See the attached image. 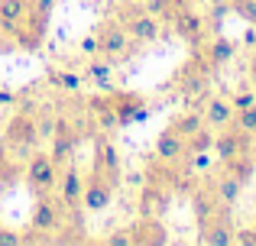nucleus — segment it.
<instances>
[{"mask_svg": "<svg viewBox=\"0 0 256 246\" xmlns=\"http://www.w3.org/2000/svg\"><path fill=\"white\" fill-rule=\"evenodd\" d=\"M172 208V185L159 182V178H150L140 195V214L143 217H166Z\"/></svg>", "mask_w": 256, "mask_h": 246, "instance_id": "0eeeda50", "label": "nucleus"}, {"mask_svg": "<svg viewBox=\"0 0 256 246\" xmlns=\"http://www.w3.org/2000/svg\"><path fill=\"white\" fill-rule=\"evenodd\" d=\"M30 6H32V0H0V29L10 36V32L26 19Z\"/></svg>", "mask_w": 256, "mask_h": 246, "instance_id": "412c9836", "label": "nucleus"}, {"mask_svg": "<svg viewBox=\"0 0 256 246\" xmlns=\"http://www.w3.org/2000/svg\"><path fill=\"white\" fill-rule=\"evenodd\" d=\"M110 104H114V110H117L120 126L140 120V117L146 114V104H143V97H140V94H114V97H110Z\"/></svg>", "mask_w": 256, "mask_h": 246, "instance_id": "aec40b11", "label": "nucleus"}, {"mask_svg": "<svg viewBox=\"0 0 256 246\" xmlns=\"http://www.w3.org/2000/svg\"><path fill=\"white\" fill-rule=\"evenodd\" d=\"M227 6H230L244 23L256 26V0H227Z\"/></svg>", "mask_w": 256, "mask_h": 246, "instance_id": "c85d7f7f", "label": "nucleus"}, {"mask_svg": "<svg viewBox=\"0 0 256 246\" xmlns=\"http://www.w3.org/2000/svg\"><path fill=\"white\" fill-rule=\"evenodd\" d=\"M58 224H62V201H52L49 195H36V204H32L30 214V230L52 237V230H58Z\"/></svg>", "mask_w": 256, "mask_h": 246, "instance_id": "9b49d317", "label": "nucleus"}, {"mask_svg": "<svg viewBox=\"0 0 256 246\" xmlns=\"http://www.w3.org/2000/svg\"><path fill=\"white\" fill-rule=\"evenodd\" d=\"M88 110H91V120H94V126H98L100 133H114L120 126L110 97H91V101H88Z\"/></svg>", "mask_w": 256, "mask_h": 246, "instance_id": "6ab92c4d", "label": "nucleus"}, {"mask_svg": "<svg viewBox=\"0 0 256 246\" xmlns=\"http://www.w3.org/2000/svg\"><path fill=\"white\" fill-rule=\"evenodd\" d=\"M94 36H98V55L110 58V62L126 58L130 49H133V39H130V32L124 29L120 19H104V23L94 29Z\"/></svg>", "mask_w": 256, "mask_h": 246, "instance_id": "f03ea898", "label": "nucleus"}, {"mask_svg": "<svg viewBox=\"0 0 256 246\" xmlns=\"http://www.w3.org/2000/svg\"><path fill=\"white\" fill-rule=\"evenodd\" d=\"M204 126V117H201V110H182V114H175L169 120V130H175L178 136H194V133Z\"/></svg>", "mask_w": 256, "mask_h": 246, "instance_id": "4be33fe9", "label": "nucleus"}, {"mask_svg": "<svg viewBox=\"0 0 256 246\" xmlns=\"http://www.w3.org/2000/svg\"><path fill=\"white\" fill-rule=\"evenodd\" d=\"M211 146H214V133H211V126H201L194 136H188V139H185L188 156H201V152H208Z\"/></svg>", "mask_w": 256, "mask_h": 246, "instance_id": "393cba45", "label": "nucleus"}, {"mask_svg": "<svg viewBox=\"0 0 256 246\" xmlns=\"http://www.w3.org/2000/svg\"><path fill=\"white\" fill-rule=\"evenodd\" d=\"M26 185L32 195H52L58 185V162L49 152H32L26 165Z\"/></svg>", "mask_w": 256, "mask_h": 246, "instance_id": "7ed1b4c3", "label": "nucleus"}, {"mask_svg": "<svg viewBox=\"0 0 256 246\" xmlns=\"http://www.w3.org/2000/svg\"><path fill=\"white\" fill-rule=\"evenodd\" d=\"M185 156H188L185 136H178L175 130H162V133L156 136V159H159L162 165H178Z\"/></svg>", "mask_w": 256, "mask_h": 246, "instance_id": "2eb2a0df", "label": "nucleus"}, {"mask_svg": "<svg viewBox=\"0 0 256 246\" xmlns=\"http://www.w3.org/2000/svg\"><path fill=\"white\" fill-rule=\"evenodd\" d=\"M84 78H88V81H94V84H98L100 91H110L114 62H110V58H104V55H100V58H94V62H91V65L84 68Z\"/></svg>", "mask_w": 256, "mask_h": 246, "instance_id": "b1692460", "label": "nucleus"}, {"mask_svg": "<svg viewBox=\"0 0 256 246\" xmlns=\"http://www.w3.org/2000/svg\"><path fill=\"white\" fill-rule=\"evenodd\" d=\"M78 45H82V52H84V55H91V58L98 55V36H94V32H88V36H84Z\"/></svg>", "mask_w": 256, "mask_h": 246, "instance_id": "72a5a7b5", "label": "nucleus"}, {"mask_svg": "<svg viewBox=\"0 0 256 246\" xmlns=\"http://www.w3.org/2000/svg\"><path fill=\"white\" fill-rule=\"evenodd\" d=\"M234 55H237V42L227 39V36H214L211 42L201 45V58L208 62L211 71H218V68H224L227 62H234Z\"/></svg>", "mask_w": 256, "mask_h": 246, "instance_id": "4468645a", "label": "nucleus"}, {"mask_svg": "<svg viewBox=\"0 0 256 246\" xmlns=\"http://www.w3.org/2000/svg\"><path fill=\"white\" fill-rule=\"evenodd\" d=\"M104 243H107V246H133V243H130V227H126V230H117V234H110Z\"/></svg>", "mask_w": 256, "mask_h": 246, "instance_id": "473e14b6", "label": "nucleus"}, {"mask_svg": "<svg viewBox=\"0 0 256 246\" xmlns=\"http://www.w3.org/2000/svg\"><path fill=\"white\" fill-rule=\"evenodd\" d=\"M46 75H49V81L56 84V88H62V91H82V84H84V75H75V71L52 68V71H46Z\"/></svg>", "mask_w": 256, "mask_h": 246, "instance_id": "a878e982", "label": "nucleus"}, {"mask_svg": "<svg viewBox=\"0 0 256 246\" xmlns=\"http://www.w3.org/2000/svg\"><path fill=\"white\" fill-rule=\"evenodd\" d=\"M120 23H124V29L130 32L133 42H156L159 36H162V19L152 16V13H146L143 0L140 3H130L124 10V16H120Z\"/></svg>", "mask_w": 256, "mask_h": 246, "instance_id": "f257e3e1", "label": "nucleus"}, {"mask_svg": "<svg viewBox=\"0 0 256 246\" xmlns=\"http://www.w3.org/2000/svg\"><path fill=\"white\" fill-rule=\"evenodd\" d=\"M169 23L175 26V36L185 39L188 45H204V36H208V19L201 16V13H194L192 6H178V10L172 13Z\"/></svg>", "mask_w": 256, "mask_h": 246, "instance_id": "423d86ee", "label": "nucleus"}, {"mask_svg": "<svg viewBox=\"0 0 256 246\" xmlns=\"http://www.w3.org/2000/svg\"><path fill=\"white\" fill-rule=\"evenodd\" d=\"M13 101H16L13 91H0V107H4V104H13Z\"/></svg>", "mask_w": 256, "mask_h": 246, "instance_id": "c9c22d12", "label": "nucleus"}, {"mask_svg": "<svg viewBox=\"0 0 256 246\" xmlns=\"http://www.w3.org/2000/svg\"><path fill=\"white\" fill-rule=\"evenodd\" d=\"M227 97H230L234 110H244V107H253L256 104V91H237V94H227Z\"/></svg>", "mask_w": 256, "mask_h": 246, "instance_id": "c756f323", "label": "nucleus"}, {"mask_svg": "<svg viewBox=\"0 0 256 246\" xmlns=\"http://www.w3.org/2000/svg\"><path fill=\"white\" fill-rule=\"evenodd\" d=\"M143 6H146V13H152V16H159V19H172V13L178 10V0H143Z\"/></svg>", "mask_w": 256, "mask_h": 246, "instance_id": "bb28decb", "label": "nucleus"}, {"mask_svg": "<svg viewBox=\"0 0 256 246\" xmlns=\"http://www.w3.org/2000/svg\"><path fill=\"white\" fill-rule=\"evenodd\" d=\"M58 201L68 211L82 208V195H84V175L75 169V162H65V172H58Z\"/></svg>", "mask_w": 256, "mask_h": 246, "instance_id": "ddd939ff", "label": "nucleus"}, {"mask_svg": "<svg viewBox=\"0 0 256 246\" xmlns=\"http://www.w3.org/2000/svg\"><path fill=\"white\" fill-rule=\"evenodd\" d=\"M237 130H244V133H256V104L253 107H244V110H234V120H230Z\"/></svg>", "mask_w": 256, "mask_h": 246, "instance_id": "cd10ccee", "label": "nucleus"}, {"mask_svg": "<svg viewBox=\"0 0 256 246\" xmlns=\"http://www.w3.org/2000/svg\"><path fill=\"white\" fill-rule=\"evenodd\" d=\"M36 143H39V123L32 120L26 110L16 114V117H10V123H6V130H4V149L30 152V149H36Z\"/></svg>", "mask_w": 256, "mask_h": 246, "instance_id": "39448f33", "label": "nucleus"}, {"mask_svg": "<svg viewBox=\"0 0 256 246\" xmlns=\"http://www.w3.org/2000/svg\"><path fill=\"white\" fill-rule=\"evenodd\" d=\"M211 3H227V0H211Z\"/></svg>", "mask_w": 256, "mask_h": 246, "instance_id": "ea45409f", "label": "nucleus"}, {"mask_svg": "<svg viewBox=\"0 0 256 246\" xmlns=\"http://www.w3.org/2000/svg\"><path fill=\"white\" fill-rule=\"evenodd\" d=\"M250 81H253V91H256V55H253V62H250Z\"/></svg>", "mask_w": 256, "mask_h": 246, "instance_id": "e433bc0d", "label": "nucleus"}, {"mask_svg": "<svg viewBox=\"0 0 256 246\" xmlns=\"http://www.w3.org/2000/svg\"><path fill=\"white\" fill-rule=\"evenodd\" d=\"M224 208V204L218 201V195L211 191V185H201V188H194L192 191V211H194V221H198V227L204 221H211L218 211Z\"/></svg>", "mask_w": 256, "mask_h": 246, "instance_id": "a211bd4d", "label": "nucleus"}, {"mask_svg": "<svg viewBox=\"0 0 256 246\" xmlns=\"http://www.w3.org/2000/svg\"><path fill=\"white\" fill-rule=\"evenodd\" d=\"M201 117H204V126H211V130H220V126H227L234 120V107H230V97L227 94H211L204 104V110H201Z\"/></svg>", "mask_w": 256, "mask_h": 246, "instance_id": "dca6fc26", "label": "nucleus"}, {"mask_svg": "<svg viewBox=\"0 0 256 246\" xmlns=\"http://www.w3.org/2000/svg\"><path fill=\"white\" fill-rule=\"evenodd\" d=\"M91 172H98V175H104L110 185H120L124 182V165H120V152L117 146L110 143V136L107 133H98L94 136V156H91Z\"/></svg>", "mask_w": 256, "mask_h": 246, "instance_id": "20e7f679", "label": "nucleus"}, {"mask_svg": "<svg viewBox=\"0 0 256 246\" xmlns=\"http://www.w3.org/2000/svg\"><path fill=\"white\" fill-rule=\"evenodd\" d=\"M250 156L256 159V133H253V143H250Z\"/></svg>", "mask_w": 256, "mask_h": 246, "instance_id": "58836bf2", "label": "nucleus"}, {"mask_svg": "<svg viewBox=\"0 0 256 246\" xmlns=\"http://www.w3.org/2000/svg\"><path fill=\"white\" fill-rule=\"evenodd\" d=\"M0 246H23V234H16V230H6V227H0Z\"/></svg>", "mask_w": 256, "mask_h": 246, "instance_id": "2f4dec72", "label": "nucleus"}, {"mask_svg": "<svg viewBox=\"0 0 256 246\" xmlns=\"http://www.w3.org/2000/svg\"><path fill=\"white\" fill-rule=\"evenodd\" d=\"M114 191H117V185H110L104 175L91 172V175L84 178L82 208L88 211V214H100V211H107V208H110V201H114Z\"/></svg>", "mask_w": 256, "mask_h": 246, "instance_id": "6e6552de", "label": "nucleus"}, {"mask_svg": "<svg viewBox=\"0 0 256 246\" xmlns=\"http://www.w3.org/2000/svg\"><path fill=\"white\" fill-rule=\"evenodd\" d=\"M211 191L218 195V201L224 204V208H234V204L240 201V195H244V182L240 178H234L230 172H220V175H211Z\"/></svg>", "mask_w": 256, "mask_h": 246, "instance_id": "f3484780", "label": "nucleus"}, {"mask_svg": "<svg viewBox=\"0 0 256 246\" xmlns=\"http://www.w3.org/2000/svg\"><path fill=\"white\" fill-rule=\"evenodd\" d=\"M130 243L133 246H166L169 243V230H166L162 217H143L130 224Z\"/></svg>", "mask_w": 256, "mask_h": 246, "instance_id": "9d476101", "label": "nucleus"}, {"mask_svg": "<svg viewBox=\"0 0 256 246\" xmlns=\"http://www.w3.org/2000/svg\"><path fill=\"white\" fill-rule=\"evenodd\" d=\"M250 143H253L250 133H244L234 123H227V126H220V130L214 133L211 149L218 152V159H230V156H240V152H250Z\"/></svg>", "mask_w": 256, "mask_h": 246, "instance_id": "f8f14e48", "label": "nucleus"}, {"mask_svg": "<svg viewBox=\"0 0 256 246\" xmlns=\"http://www.w3.org/2000/svg\"><path fill=\"white\" fill-rule=\"evenodd\" d=\"M234 243L237 246H256V224L246 227V230H237V234H234Z\"/></svg>", "mask_w": 256, "mask_h": 246, "instance_id": "7c9ffc66", "label": "nucleus"}, {"mask_svg": "<svg viewBox=\"0 0 256 246\" xmlns=\"http://www.w3.org/2000/svg\"><path fill=\"white\" fill-rule=\"evenodd\" d=\"M10 49H13V39L6 36L4 29H0V52H10Z\"/></svg>", "mask_w": 256, "mask_h": 246, "instance_id": "f704fd0d", "label": "nucleus"}, {"mask_svg": "<svg viewBox=\"0 0 256 246\" xmlns=\"http://www.w3.org/2000/svg\"><path fill=\"white\" fill-rule=\"evenodd\" d=\"M234 234H237V227L230 221V208H220L211 221H204L198 227V240L208 243V246H230Z\"/></svg>", "mask_w": 256, "mask_h": 246, "instance_id": "1a4fd4ad", "label": "nucleus"}, {"mask_svg": "<svg viewBox=\"0 0 256 246\" xmlns=\"http://www.w3.org/2000/svg\"><path fill=\"white\" fill-rule=\"evenodd\" d=\"M182 6H194V3H204V0H178Z\"/></svg>", "mask_w": 256, "mask_h": 246, "instance_id": "4c0bfd02", "label": "nucleus"}, {"mask_svg": "<svg viewBox=\"0 0 256 246\" xmlns=\"http://www.w3.org/2000/svg\"><path fill=\"white\" fill-rule=\"evenodd\" d=\"M224 162V172H230L234 178H240V182H250L253 172H256V159L250 156V152H240V156H230V159H220Z\"/></svg>", "mask_w": 256, "mask_h": 246, "instance_id": "5701e85b", "label": "nucleus"}]
</instances>
